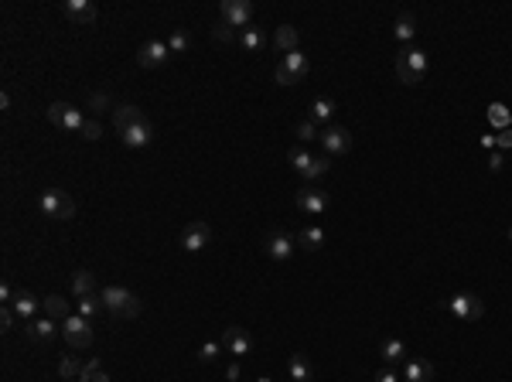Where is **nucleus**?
<instances>
[{"label":"nucleus","mask_w":512,"mask_h":382,"mask_svg":"<svg viewBox=\"0 0 512 382\" xmlns=\"http://www.w3.org/2000/svg\"><path fill=\"white\" fill-rule=\"evenodd\" d=\"M99 297H103V307H106L113 318H137L140 314V297L137 293H130V291H124V287H103L99 291Z\"/></svg>","instance_id":"nucleus-1"},{"label":"nucleus","mask_w":512,"mask_h":382,"mask_svg":"<svg viewBox=\"0 0 512 382\" xmlns=\"http://www.w3.org/2000/svg\"><path fill=\"white\" fill-rule=\"evenodd\" d=\"M396 76L403 86H420L423 76H427V55L420 48H403L396 55Z\"/></svg>","instance_id":"nucleus-2"},{"label":"nucleus","mask_w":512,"mask_h":382,"mask_svg":"<svg viewBox=\"0 0 512 382\" xmlns=\"http://www.w3.org/2000/svg\"><path fill=\"white\" fill-rule=\"evenodd\" d=\"M38 208H41L48 218L65 222V218H72V215H76V201L69 198L62 188H48V191H41V198H38Z\"/></svg>","instance_id":"nucleus-3"},{"label":"nucleus","mask_w":512,"mask_h":382,"mask_svg":"<svg viewBox=\"0 0 512 382\" xmlns=\"http://www.w3.org/2000/svg\"><path fill=\"white\" fill-rule=\"evenodd\" d=\"M308 55L304 51H291V55H283V61L277 65V72H273V79H277V86H294V82H301V79L308 76Z\"/></svg>","instance_id":"nucleus-4"},{"label":"nucleus","mask_w":512,"mask_h":382,"mask_svg":"<svg viewBox=\"0 0 512 382\" xmlns=\"http://www.w3.org/2000/svg\"><path fill=\"white\" fill-rule=\"evenodd\" d=\"M62 338L69 348H89L93 345V328H89V321L82 314H72V318L62 321Z\"/></svg>","instance_id":"nucleus-5"},{"label":"nucleus","mask_w":512,"mask_h":382,"mask_svg":"<svg viewBox=\"0 0 512 382\" xmlns=\"http://www.w3.org/2000/svg\"><path fill=\"white\" fill-rule=\"evenodd\" d=\"M48 120L55 123L59 130H72V134H82V126H86V116L76 106H69V103H51L48 106Z\"/></svg>","instance_id":"nucleus-6"},{"label":"nucleus","mask_w":512,"mask_h":382,"mask_svg":"<svg viewBox=\"0 0 512 382\" xmlns=\"http://www.w3.org/2000/svg\"><path fill=\"white\" fill-rule=\"evenodd\" d=\"M448 311L454 318H461V321H478L485 314V301H478L475 293H454L448 301Z\"/></svg>","instance_id":"nucleus-7"},{"label":"nucleus","mask_w":512,"mask_h":382,"mask_svg":"<svg viewBox=\"0 0 512 382\" xmlns=\"http://www.w3.org/2000/svg\"><path fill=\"white\" fill-rule=\"evenodd\" d=\"M263 253H266V256H270L273 263L291 260V256H294V239H291V236H287L283 229L266 232V236H263Z\"/></svg>","instance_id":"nucleus-8"},{"label":"nucleus","mask_w":512,"mask_h":382,"mask_svg":"<svg viewBox=\"0 0 512 382\" xmlns=\"http://www.w3.org/2000/svg\"><path fill=\"white\" fill-rule=\"evenodd\" d=\"M294 205H297V212H304V215H321L328 208V191L314 188V184H304V188L297 191Z\"/></svg>","instance_id":"nucleus-9"},{"label":"nucleus","mask_w":512,"mask_h":382,"mask_svg":"<svg viewBox=\"0 0 512 382\" xmlns=\"http://www.w3.org/2000/svg\"><path fill=\"white\" fill-rule=\"evenodd\" d=\"M219 14H222V24H229V28H246L253 17V4L249 0H222Z\"/></svg>","instance_id":"nucleus-10"},{"label":"nucleus","mask_w":512,"mask_h":382,"mask_svg":"<svg viewBox=\"0 0 512 382\" xmlns=\"http://www.w3.org/2000/svg\"><path fill=\"white\" fill-rule=\"evenodd\" d=\"M212 243V229H209V222H188L185 232H181V246H185V253H202L205 246Z\"/></svg>","instance_id":"nucleus-11"},{"label":"nucleus","mask_w":512,"mask_h":382,"mask_svg":"<svg viewBox=\"0 0 512 382\" xmlns=\"http://www.w3.org/2000/svg\"><path fill=\"white\" fill-rule=\"evenodd\" d=\"M168 59H171V48H168V41H157V38H151V41H144V45H140V51H137L140 69H161V65H164Z\"/></svg>","instance_id":"nucleus-12"},{"label":"nucleus","mask_w":512,"mask_h":382,"mask_svg":"<svg viewBox=\"0 0 512 382\" xmlns=\"http://www.w3.org/2000/svg\"><path fill=\"white\" fill-rule=\"evenodd\" d=\"M318 140H321V147H325L331 157H338V154H348V151H352V134H348L345 126H325Z\"/></svg>","instance_id":"nucleus-13"},{"label":"nucleus","mask_w":512,"mask_h":382,"mask_svg":"<svg viewBox=\"0 0 512 382\" xmlns=\"http://www.w3.org/2000/svg\"><path fill=\"white\" fill-rule=\"evenodd\" d=\"M120 140H124V147H130V151H144V147H151V144H154V123L151 120L137 123V126L124 130Z\"/></svg>","instance_id":"nucleus-14"},{"label":"nucleus","mask_w":512,"mask_h":382,"mask_svg":"<svg viewBox=\"0 0 512 382\" xmlns=\"http://www.w3.org/2000/svg\"><path fill=\"white\" fill-rule=\"evenodd\" d=\"M222 348L229 355H249V348H253V341H249V335H246V328H239V324H233V328H226L222 331Z\"/></svg>","instance_id":"nucleus-15"},{"label":"nucleus","mask_w":512,"mask_h":382,"mask_svg":"<svg viewBox=\"0 0 512 382\" xmlns=\"http://www.w3.org/2000/svg\"><path fill=\"white\" fill-rule=\"evenodd\" d=\"M7 307H14V314H17V318H21L24 324H28V321H34V314H38L41 301H38V297H34L31 291H17V293H14V301H11Z\"/></svg>","instance_id":"nucleus-16"},{"label":"nucleus","mask_w":512,"mask_h":382,"mask_svg":"<svg viewBox=\"0 0 512 382\" xmlns=\"http://www.w3.org/2000/svg\"><path fill=\"white\" fill-rule=\"evenodd\" d=\"M62 11L69 21H76V24H93L96 21V7L89 0H65Z\"/></svg>","instance_id":"nucleus-17"},{"label":"nucleus","mask_w":512,"mask_h":382,"mask_svg":"<svg viewBox=\"0 0 512 382\" xmlns=\"http://www.w3.org/2000/svg\"><path fill=\"white\" fill-rule=\"evenodd\" d=\"M147 116H144V109L140 106H116L113 109V126H116V134H124V130H130V126H137V123H144Z\"/></svg>","instance_id":"nucleus-18"},{"label":"nucleus","mask_w":512,"mask_h":382,"mask_svg":"<svg viewBox=\"0 0 512 382\" xmlns=\"http://www.w3.org/2000/svg\"><path fill=\"white\" fill-rule=\"evenodd\" d=\"M28 338L31 341H51V338L59 335L62 328H55V318H34V321H28Z\"/></svg>","instance_id":"nucleus-19"},{"label":"nucleus","mask_w":512,"mask_h":382,"mask_svg":"<svg viewBox=\"0 0 512 382\" xmlns=\"http://www.w3.org/2000/svg\"><path fill=\"white\" fill-rule=\"evenodd\" d=\"M403 379L406 382H431L434 379V366L423 362V358H410L403 366Z\"/></svg>","instance_id":"nucleus-20"},{"label":"nucleus","mask_w":512,"mask_h":382,"mask_svg":"<svg viewBox=\"0 0 512 382\" xmlns=\"http://www.w3.org/2000/svg\"><path fill=\"white\" fill-rule=\"evenodd\" d=\"M297 246H301L304 253H318V249L325 246V229H321V226H308V229H301Z\"/></svg>","instance_id":"nucleus-21"},{"label":"nucleus","mask_w":512,"mask_h":382,"mask_svg":"<svg viewBox=\"0 0 512 382\" xmlns=\"http://www.w3.org/2000/svg\"><path fill=\"white\" fill-rule=\"evenodd\" d=\"M297 38H301V34H297L294 24H280L277 34H273V45H277L283 55H291V51H297Z\"/></svg>","instance_id":"nucleus-22"},{"label":"nucleus","mask_w":512,"mask_h":382,"mask_svg":"<svg viewBox=\"0 0 512 382\" xmlns=\"http://www.w3.org/2000/svg\"><path fill=\"white\" fill-rule=\"evenodd\" d=\"M383 362H386L389 368H396L400 362H403V355H406V345H403V338H389L386 345H383Z\"/></svg>","instance_id":"nucleus-23"},{"label":"nucleus","mask_w":512,"mask_h":382,"mask_svg":"<svg viewBox=\"0 0 512 382\" xmlns=\"http://www.w3.org/2000/svg\"><path fill=\"white\" fill-rule=\"evenodd\" d=\"M72 293L79 297H93L96 293V276L89 273V270H76V276H72Z\"/></svg>","instance_id":"nucleus-24"},{"label":"nucleus","mask_w":512,"mask_h":382,"mask_svg":"<svg viewBox=\"0 0 512 382\" xmlns=\"http://www.w3.org/2000/svg\"><path fill=\"white\" fill-rule=\"evenodd\" d=\"M287 372H291V382H308L311 379V362L308 355H291V362H287Z\"/></svg>","instance_id":"nucleus-25"},{"label":"nucleus","mask_w":512,"mask_h":382,"mask_svg":"<svg viewBox=\"0 0 512 382\" xmlns=\"http://www.w3.org/2000/svg\"><path fill=\"white\" fill-rule=\"evenodd\" d=\"M76 311L82 314V318H86V321H93L96 314H103L106 307H103V297H99V293H93V297H79V301H76Z\"/></svg>","instance_id":"nucleus-26"},{"label":"nucleus","mask_w":512,"mask_h":382,"mask_svg":"<svg viewBox=\"0 0 512 382\" xmlns=\"http://www.w3.org/2000/svg\"><path fill=\"white\" fill-rule=\"evenodd\" d=\"M335 113H338V109H335L331 99H314V106H311V120L314 123H331L335 120Z\"/></svg>","instance_id":"nucleus-27"},{"label":"nucleus","mask_w":512,"mask_h":382,"mask_svg":"<svg viewBox=\"0 0 512 382\" xmlns=\"http://www.w3.org/2000/svg\"><path fill=\"white\" fill-rule=\"evenodd\" d=\"M41 304H45V311H48V318H72V314H69V301H65V297H59V293H51V297H48V301H41Z\"/></svg>","instance_id":"nucleus-28"},{"label":"nucleus","mask_w":512,"mask_h":382,"mask_svg":"<svg viewBox=\"0 0 512 382\" xmlns=\"http://www.w3.org/2000/svg\"><path fill=\"white\" fill-rule=\"evenodd\" d=\"M79 382H109V376H106V368L99 366L96 358H89V362L82 366V376H79Z\"/></svg>","instance_id":"nucleus-29"},{"label":"nucleus","mask_w":512,"mask_h":382,"mask_svg":"<svg viewBox=\"0 0 512 382\" xmlns=\"http://www.w3.org/2000/svg\"><path fill=\"white\" fill-rule=\"evenodd\" d=\"M393 34H396L400 41H413V34H417V21H413V14H400V21H396Z\"/></svg>","instance_id":"nucleus-30"},{"label":"nucleus","mask_w":512,"mask_h":382,"mask_svg":"<svg viewBox=\"0 0 512 382\" xmlns=\"http://www.w3.org/2000/svg\"><path fill=\"white\" fill-rule=\"evenodd\" d=\"M287 161H291V168L297 171V174H304L308 171V164L314 161V154L304 151V147H291V154H287Z\"/></svg>","instance_id":"nucleus-31"},{"label":"nucleus","mask_w":512,"mask_h":382,"mask_svg":"<svg viewBox=\"0 0 512 382\" xmlns=\"http://www.w3.org/2000/svg\"><path fill=\"white\" fill-rule=\"evenodd\" d=\"M328 168H331V164H328V157H314V161L308 164V171H304L301 178H304V184H311V181H318V178H325Z\"/></svg>","instance_id":"nucleus-32"},{"label":"nucleus","mask_w":512,"mask_h":382,"mask_svg":"<svg viewBox=\"0 0 512 382\" xmlns=\"http://www.w3.org/2000/svg\"><path fill=\"white\" fill-rule=\"evenodd\" d=\"M239 45L246 48V51H260V48H263V31H260V28H246L243 34H239Z\"/></svg>","instance_id":"nucleus-33"},{"label":"nucleus","mask_w":512,"mask_h":382,"mask_svg":"<svg viewBox=\"0 0 512 382\" xmlns=\"http://www.w3.org/2000/svg\"><path fill=\"white\" fill-rule=\"evenodd\" d=\"M294 134H297V140H304V144H311V140H318V137H321V130H318V123H314V120L297 123V126H294Z\"/></svg>","instance_id":"nucleus-34"},{"label":"nucleus","mask_w":512,"mask_h":382,"mask_svg":"<svg viewBox=\"0 0 512 382\" xmlns=\"http://www.w3.org/2000/svg\"><path fill=\"white\" fill-rule=\"evenodd\" d=\"M82 366H86V362H79V358H62V362H59V376H62V379H79V376H82Z\"/></svg>","instance_id":"nucleus-35"},{"label":"nucleus","mask_w":512,"mask_h":382,"mask_svg":"<svg viewBox=\"0 0 512 382\" xmlns=\"http://www.w3.org/2000/svg\"><path fill=\"white\" fill-rule=\"evenodd\" d=\"M188 45H191V38H188V31H171V38H168V48H171V55H181V51H188Z\"/></svg>","instance_id":"nucleus-36"},{"label":"nucleus","mask_w":512,"mask_h":382,"mask_svg":"<svg viewBox=\"0 0 512 382\" xmlns=\"http://www.w3.org/2000/svg\"><path fill=\"white\" fill-rule=\"evenodd\" d=\"M219 352H222V341H205L202 348H199V362L202 366H209V362H216Z\"/></svg>","instance_id":"nucleus-37"},{"label":"nucleus","mask_w":512,"mask_h":382,"mask_svg":"<svg viewBox=\"0 0 512 382\" xmlns=\"http://www.w3.org/2000/svg\"><path fill=\"white\" fill-rule=\"evenodd\" d=\"M488 120L496 123V126H506V130H509V126H512V116H509V109L502 106V103H496V106H492V113H488Z\"/></svg>","instance_id":"nucleus-38"},{"label":"nucleus","mask_w":512,"mask_h":382,"mask_svg":"<svg viewBox=\"0 0 512 382\" xmlns=\"http://www.w3.org/2000/svg\"><path fill=\"white\" fill-rule=\"evenodd\" d=\"M212 38H216V41H222V45H229V41H236V31L229 28V24H222V21H219L216 28H212Z\"/></svg>","instance_id":"nucleus-39"},{"label":"nucleus","mask_w":512,"mask_h":382,"mask_svg":"<svg viewBox=\"0 0 512 382\" xmlns=\"http://www.w3.org/2000/svg\"><path fill=\"white\" fill-rule=\"evenodd\" d=\"M103 137V126L96 120H86V126H82V140H99Z\"/></svg>","instance_id":"nucleus-40"},{"label":"nucleus","mask_w":512,"mask_h":382,"mask_svg":"<svg viewBox=\"0 0 512 382\" xmlns=\"http://www.w3.org/2000/svg\"><path fill=\"white\" fill-rule=\"evenodd\" d=\"M14 321H17L14 307H7V304H4V314H0V324H4V328H0V331H14Z\"/></svg>","instance_id":"nucleus-41"},{"label":"nucleus","mask_w":512,"mask_h":382,"mask_svg":"<svg viewBox=\"0 0 512 382\" xmlns=\"http://www.w3.org/2000/svg\"><path fill=\"white\" fill-rule=\"evenodd\" d=\"M89 106L93 109H109V96L106 92H93V96H89Z\"/></svg>","instance_id":"nucleus-42"},{"label":"nucleus","mask_w":512,"mask_h":382,"mask_svg":"<svg viewBox=\"0 0 512 382\" xmlns=\"http://www.w3.org/2000/svg\"><path fill=\"white\" fill-rule=\"evenodd\" d=\"M376 382H400V376H396V368H383V372H379V376H376Z\"/></svg>","instance_id":"nucleus-43"},{"label":"nucleus","mask_w":512,"mask_h":382,"mask_svg":"<svg viewBox=\"0 0 512 382\" xmlns=\"http://www.w3.org/2000/svg\"><path fill=\"white\" fill-rule=\"evenodd\" d=\"M14 293L17 291H11V283H0V301H4V304H11V301H14Z\"/></svg>","instance_id":"nucleus-44"},{"label":"nucleus","mask_w":512,"mask_h":382,"mask_svg":"<svg viewBox=\"0 0 512 382\" xmlns=\"http://www.w3.org/2000/svg\"><path fill=\"white\" fill-rule=\"evenodd\" d=\"M498 147H512V126L509 130H502V134H498V140H496Z\"/></svg>","instance_id":"nucleus-45"},{"label":"nucleus","mask_w":512,"mask_h":382,"mask_svg":"<svg viewBox=\"0 0 512 382\" xmlns=\"http://www.w3.org/2000/svg\"><path fill=\"white\" fill-rule=\"evenodd\" d=\"M0 109H4V113L11 109V92H0Z\"/></svg>","instance_id":"nucleus-46"},{"label":"nucleus","mask_w":512,"mask_h":382,"mask_svg":"<svg viewBox=\"0 0 512 382\" xmlns=\"http://www.w3.org/2000/svg\"><path fill=\"white\" fill-rule=\"evenodd\" d=\"M226 376H229V379H239V362H236V366H229V368H226Z\"/></svg>","instance_id":"nucleus-47"},{"label":"nucleus","mask_w":512,"mask_h":382,"mask_svg":"<svg viewBox=\"0 0 512 382\" xmlns=\"http://www.w3.org/2000/svg\"><path fill=\"white\" fill-rule=\"evenodd\" d=\"M488 168H492V171H502V157H498V154L492 157V161H488Z\"/></svg>","instance_id":"nucleus-48"},{"label":"nucleus","mask_w":512,"mask_h":382,"mask_svg":"<svg viewBox=\"0 0 512 382\" xmlns=\"http://www.w3.org/2000/svg\"><path fill=\"white\" fill-rule=\"evenodd\" d=\"M256 382H270V379H256Z\"/></svg>","instance_id":"nucleus-49"},{"label":"nucleus","mask_w":512,"mask_h":382,"mask_svg":"<svg viewBox=\"0 0 512 382\" xmlns=\"http://www.w3.org/2000/svg\"><path fill=\"white\" fill-rule=\"evenodd\" d=\"M509 239H512V229H509Z\"/></svg>","instance_id":"nucleus-50"}]
</instances>
